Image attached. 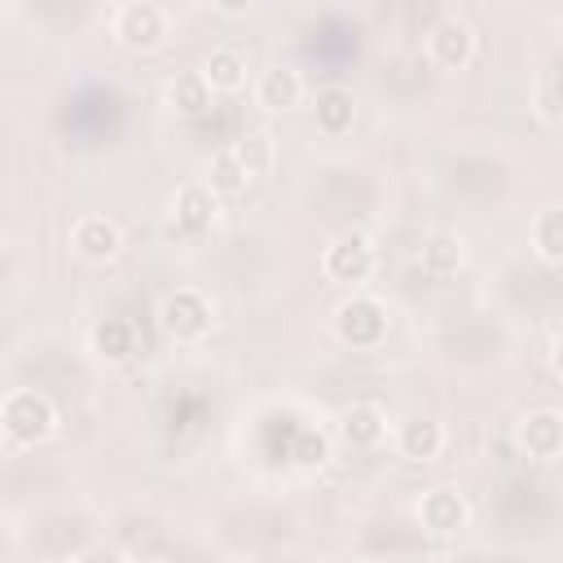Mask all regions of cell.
I'll list each match as a JSON object with an SVG mask.
<instances>
[{"label":"cell","instance_id":"6da1fadb","mask_svg":"<svg viewBox=\"0 0 563 563\" xmlns=\"http://www.w3.org/2000/svg\"><path fill=\"white\" fill-rule=\"evenodd\" d=\"M0 431H4V449H35L44 440H53L57 431V405L48 391L40 387H9L0 400Z\"/></svg>","mask_w":563,"mask_h":563},{"label":"cell","instance_id":"7a4b0ae2","mask_svg":"<svg viewBox=\"0 0 563 563\" xmlns=\"http://www.w3.org/2000/svg\"><path fill=\"white\" fill-rule=\"evenodd\" d=\"M334 334L339 343H347L352 352H374L387 343L391 334V312L378 295L369 290H352L339 308H334Z\"/></svg>","mask_w":563,"mask_h":563},{"label":"cell","instance_id":"3957f363","mask_svg":"<svg viewBox=\"0 0 563 563\" xmlns=\"http://www.w3.org/2000/svg\"><path fill=\"white\" fill-rule=\"evenodd\" d=\"M158 325H163V334H167L172 343L194 347V343H202V339L216 330V303H211V295L198 290V286H176V290H167L163 303H158Z\"/></svg>","mask_w":563,"mask_h":563},{"label":"cell","instance_id":"277c9868","mask_svg":"<svg viewBox=\"0 0 563 563\" xmlns=\"http://www.w3.org/2000/svg\"><path fill=\"white\" fill-rule=\"evenodd\" d=\"M110 35L119 48L128 53H154L167 44L172 35V13L154 0H128V4H114L110 13Z\"/></svg>","mask_w":563,"mask_h":563},{"label":"cell","instance_id":"5b68a950","mask_svg":"<svg viewBox=\"0 0 563 563\" xmlns=\"http://www.w3.org/2000/svg\"><path fill=\"white\" fill-rule=\"evenodd\" d=\"M374 268H378V251H374V242L361 229L334 233L325 242V251H321V277L325 282H339V286L361 290L374 277Z\"/></svg>","mask_w":563,"mask_h":563},{"label":"cell","instance_id":"8992f818","mask_svg":"<svg viewBox=\"0 0 563 563\" xmlns=\"http://www.w3.org/2000/svg\"><path fill=\"white\" fill-rule=\"evenodd\" d=\"M422 53L435 70H466L479 53V35L475 26L462 18V13H444L427 26V40H422Z\"/></svg>","mask_w":563,"mask_h":563},{"label":"cell","instance_id":"52a82bcc","mask_svg":"<svg viewBox=\"0 0 563 563\" xmlns=\"http://www.w3.org/2000/svg\"><path fill=\"white\" fill-rule=\"evenodd\" d=\"M66 246H70V255L84 260V264H110V260H119V251H123V229H119L110 216H101V211H84V216L70 220Z\"/></svg>","mask_w":563,"mask_h":563},{"label":"cell","instance_id":"ba28073f","mask_svg":"<svg viewBox=\"0 0 563 563\" xmlns=\"http://www.w3.org/2000/svg\"><path fill=\"white\" fill-rule=\"evenodd\" d=\"M444 444H449V431H444V422L431 418V413H413V418H405V422L391 427V449H396L405 462H413V466L435 462V457L444 453Z\"/></svg>","mask_w":563,"mask_h":563},{"label":"cell","instance_id":"9c48e42d","mask_svg":"<svg viewBox=\"0 0 563 563\" xmlns=\"http://www.w3.org/2000/svg\"><path fill=\"white\" fill-rule=\"evenodd\" d=\"M413 515H418V523H422L427 532L453 537V532H462V528L471 523V501H466L453 484H435V488H422Z\"/></svg>","mask_w":563,"mask_h":563},{"label":"cell","instance_id":"30bf717a","mask_svg":"<svg viewBox=\"0 0 563 563\" xmlns=\"http://www.w3.org/2000/svg\"><path fill=\"white\" fill-rule=\"evenodd\" d=\"M515 444L532 462H559L563 457V413L559 409H528L515 422Z\"/></svg>","mask_w":563,"mask_h":563},{"label":"cell","instance_id":"8fae6325","mask_svg":"<svg viewBox=\"0 0 563 563\" xmlns=\"http://www.w3.org/2000/svg\"><path fill=\"white\" fill-rule=\"evenodd\" d=\"M251 97H255V106H260L264 114H290V110L303 106L308 84H303V75H299L295 66H282V62H277V66H268V70L255 75Z\"/></svg>","mask_w":563,"mask_h":563},{"label":"cell","instance_id":"7c38bea8","mask_svg":"<svg viewBox=\"0 0 563 563\" xmlns=\"http://www.w3.org/2000/svg\"><path fill=\"white\" fill-rule=\"evenodd\" d=\"M202 79H207V88L216 92V97H233V92H242L246 84H251V62H246V53L242 48H233V44H216L207 57H202Z\"/></svg>","mask_w":563,"mask_h":563},{"label":"cell","instance_id":"4fadbf2b","mask_svg":"<svg viewBox=\"0 0 563 563\" xmlns=\"http://www.w3.org/2000/svg\"><path fill=\"white\" fill-rule=\"evenodd\" d=\"M216 202H220V198L207 189V180H189V185H180V189L172 194V224H176L185 238H198V233L211 229Z\"/></svg>","mask_w":563,"mask_h":563},{"label":"cell","instance_id":"5bb4252c","mask_svg":"<svg viewBox=\"0 0 563 563\" xmlns=\"http://www.w3.org/2000/svg\"><path fill=\"white\" fill-rule=\"evenodd\" d=\"M312 123L321 136H347L356 123V97L343 84H325L312 92Z\"/></svg>","mask_w":563,"mask_h":563},{"label":"cell","instance_id":"9a60e30c","mask_svg":"<svg viewBox=\"0 0 563 563\" xmlns=\"http://www.w3.org/2000/svg\"><path fill=\"white\" fill-rule=\"evenodd\" d=\"M339 435L347 449H378L391 431H387V413L374 405V400H356L343 409L339 418Z\"/></svg>","mask_w":563,"mask_h":563},{"label":"cell","instance_id":"2e32d148","mask_svg":"<svg viewBox=\"0 0 563 563\" xmlns=\"http://www.w3.org/2000/svg\"><path fill=\"white\" fill-rule=\"evenodd\" d=\"M163 101H167L180 119H198V114H207V110H211L216 92L207 88L202 70H176V75L167 79V88H163Z\"/></svg>","mask_w":563,"mask_h":563},{"label":"cell","instance_id":"e0dca14e","mask_svg":"<svg viewBox=\"0 0 563 563\" xmlns=\"http://www.w3.org/2000/svg\"><path fill=\"white\" fill-rule=\"evenodd\" d=\"M528 246H532V255H537L541 264H550V268L563 264V202H545V207L532 216V224H528Z\"/></svg>","mask_w":563,"mask_h":563},{"label":"cell","instance_id":"ac0fdd59","mask_svg":"<svg viewBox=\"0 0 563 563\" xmlns=\"http://www.w3.org/2000/svg\"><path fill=\"white\" fill-rule=\"evenodd\" d=\"M88 343H92L97 361H106V365H123V361L136 352V330H132L128 317H106V321L92 325Z\"/></svg>","mask_w":563,"mask_h":563},{"label":"cell","instance_id":"d6986e66","mask_svg":"<svg viewBox=\"0 0 563 563\" xmlns=\"http://www.w3.org/2000/svg\"><path fill=\"white\" fill-rule=\"evenodd\" d=\"M246 185H251V176H246V167L238 163L233 145L216 150L211 163H207V189H211L216 198H238V194H246Z\"/></svg>","mask_w":563,"mask_h":563},{"label":"cell","instance_id":"ffe728a7","mask_svg":"<svg viewBox=\"0 0 563 563\" xmlns=\"http://www.w3.org/2000/svg\"><path fill=\"white\" fill-rule=\"evenodd\" d=\"M528 101L545 128H563V70H537Z\"/></svg>","mask_w":563,"mask_h":563},{"label":"cell","instance_id":"44dd1931","mask_svg":"<svg viewBox=\"0 0 563 563\" xmlns=\"http://www.w3.org/2000/svg\"><path fill=\"white\" fill-rule=\"evenodd\" d=\"M462 260H466V251H462V238L457 233H431L422 242V268L431 277H453L462 268Z\"/></svg>","mask_w":563,"mask_h":563},{"label":"cell","instance_id":"7402d4cb","mask_svg":"<svg viewBox=\"0 0 563 563\" xmlns=\"http://www.w3.org/2000/svg\"><path fill=\"white\" fill-rule=\"evenodd\" d=\"M233 154H238V163L246 167V176H251V180H260V176H268V172H273L277 145H273V136H268V132H246V136H238V141H233Z\"/></svg>","mask_w":563,"mask_h":563},{"label":"cell","instance_id":"603a6c76","mask_svg":"<svg viewBox=\"0 0 563 563\" xmlns=\"http://www.w3.org/2000/svg\"><path fill=\"white\" fill-rule=\"evenodd\" d=\"M66 563H132L119 545H110V541H92V545H84V550H75Z\"/></svg>","mask_w":563,"mask_h":563},{"label":"cell","instance_id":"cb8c5ba5","mask_svg":"<svg viewBox=\"0 0 563 563\" xmlns=\"http://www.w3.org/2000/svg\"><path fill=\"white\" fill-rule=\"evenodd\" d=\"M550 374H554V378L563 383V334H559V339L550 343Z\"/></svg>","mask_w":563,"mask_h":563}]
</instances>
